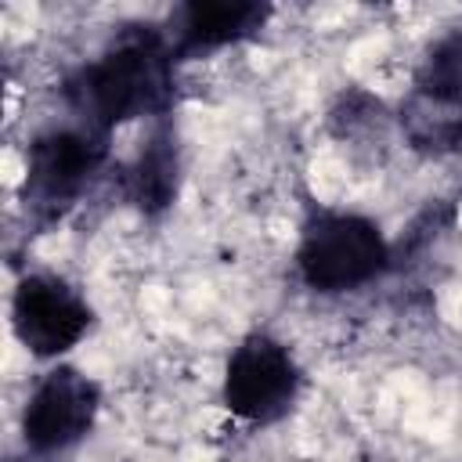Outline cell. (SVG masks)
I'll return each instance as SVG.
<instances>
[{
	"label": "cell",
	"instance_id": "obj_2",
	"mask_svg": "<svg viewBox=\"0 0 462 462\" xmlns=\"http://www.w3.org/2000/svg\"><path fill=\"white\" fill-rule=\"evenodd\" d=\"M390 263V245L368 217L318 209L303 224L296 267L314 292H350L379 278Z\"/></svg>",
	"mask_w": 462,
	"mask_h": 462
},
{
	"label": "cell",
	"instance_id": "obj_5",
	"mask_svg": "<svg viewBox=\"0 0 462 462\" xmlns=\"http://www.w3.org/2000/svg\"><path fill=\"white\" fill-rule=\"evenodd\" d=\"M300 386H303V375L289 346L263 332H253L227 357L224 404L242 422L267 426L292 411Z\"/></svg>",
	"mask_w": 462,
	"mask_h": 462
},
{
	"label": "cell",
	"instance_id": "obj_4",
	"mask_svg": "<svg viewBox=\"0 0 462 462\" xmlns=\"http://www.w3.org/2000/svg\"><path fill=\"white\" fill-rule=\"evenodd\" d=\"M108 159V134L83 123L40 134L25 155L22 202L36 220L61 217Z\"/></svg>",
	"mask_w": 462,
	"mask_h": 462
},
{
	"label": "cell",
	"instance_id": "obj_9",
	"mask_svg": "<svg viewBox=\"0 0 462 462\" xmlns=\"http://www.w3.org/2000/svg\"><path fill=\"white\" fill-rule=\"evenodd\" d=\"M177 180H180L177 141L170 130H155L137 152V159L126 166V199L144 217H159L162 209L173 206Z\"/></svg>",
	"mask_w": 462,
	"mask_h": 462
},
{
	"label": "cell",
	"instance_id": "obj_7",
	"mask_svg": "<svg viewBox=\"0 0 462 462\" xmlns=\"http://www.w3.org/2000/svg\"><path fill=\"white\" fill-rule=\"evenodd\" d=\"M90 321L94 314L87 300L58 274H25L14 285L11 325L18 343L36 357H58L72 350L87 336Z\"/></svg>",
	"mask_w": 462,
	"mask_h": 462
},
{
	"label": "cell",
	"instance_id": "obj_8",
	"mask_svg": "<svg viewBox=\"0 0 462 462\" xmlns=\"http://www.w3.org/2000/svg\"><path fill=\"white\" fill-rule=\"evenodd\" d=\"M267 18L271 7L256 0H191L173 11L166 36L173 43L177 61H184L256 36Z\"/></svg>",
	"mask_w": 462,
	"mask_h": 462
},
{
	"label": "cell",
	"instance_id": "obj_3",
	"mask_svg": "<svg viewBox=\"0 0 462 462\" xmlns=\"http://www.w3.org/2000/svg\"><path fill=\"white\" fill-rule=\"evenodd\" d=\"M401 130L426 155H448L462 144V29L444 32L422 54L401 105Z\"/></svg>",
	"mask_w": 462,
	"mask_h": 462
},
{
	"label": "cell",
	"instance_id": "obj_1",
	"mask_svg": "<svg viewBox=\"0 0 462 462\" xmlns=\"http://www.w3.org/2000/svg\"><path fill=\"white\" fill-rule=\"evenodd\" d=\"M177 54L159 25H126L87 65H79L61 94L76 123L112 134L116 126L144 116H166L173 105Z\"/></svg>",
	"mask_w": 462,
	"mask_h": 462
},
{
	"label": "cell",
	"instance_id": "obj_6",
	"mask_svg": "<svg viewBox=\"0 0 462 462\" xmlns=\"http://www.w3.org/2000/svg\"><path fill=\"white\" fill-rule=\"evenodd\" d=\"M97 411H101L97 383L83 375L79 368L58 365L29 393L25 411H22V437L29 451L54 455V451L79 444L94 430Z\"/></svg>",
	"mask_w": 462,
	"mask_h": 462
}]
</instances>
